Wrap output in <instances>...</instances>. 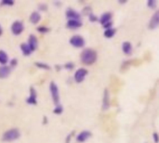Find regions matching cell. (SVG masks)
<instances>
[{"label": "cell", "mask_w": 159, "mask_h": 143, "mask_svg": "<svg viewBox=\"0 0 159 143\" xmlns=\"http://www.w3.org/2000/svg\"><path fill=\"white\" fill-rule=\"evenodd\" d=\"M81 62L86 65H91L97 60V52L92 48H86L80 55Z\"/></svg>", "instance_id": "6da1fadb"}, {"label": "cell", "mask_w": 159, "mask_h": 143, "mask_svg": "<svg viewBox=\"0 0 159 143\" xmlns=\"http://www.w3.org/2000/svg\"><path fill=\"white\" fill-rule=\"evenodd\" d=\"M20 136V130L17 128H11L8 129L7 131H6L2 137V140L4 141H14L16 140H18Z\"/></svg>", "instance_id": "7a4b0ae2"}, {"label": "cell", "mask_w": 159, "mask_h": 143, "mask_svg": "<svg viewBox=\"0 0 159 143\" xmlns=\"http://www.w3.org/2000/svg\"><path fill=\"white\" fill-rule=\"evenodd\" d=\"M49 89H50V93H51V97H52V101L54 104L55 105L60 104V93H59L58 86L54 82H51L49 85Z\"/></svg>", "instance_id": "3957f363"}, {"label": "cell", "mask_w": 159, "mask_h": 143, "mask_svg": "<svg viewBox=\"0 0 159 143\" xmlns=\"http://www.w3.org/2000/svg\"><path fill=\"white\" fill-rule=\"evenodd\" d=\"M70 44L75 47H83L85 46V40L81 35H74L70 39Z\"/></svg>", "instance_id": "277c9868"}, {"label": "cell", "mask_w": 159, "mask_h": 143, "mask_svg": "<svg viewBox=\"0 0 159 143\" xmlns=\"http://www.w3.org/2000/svg\"><path fill=\"white\" fill-rule=\"evenodd\" d=\"M24 29V26H23V23L20 20H16L12 23L11 25V32L13 34L15 35H18V34H20L22 33Z\"/></svg>", "instance_id": "5b68a950"}, {"label": "cell", "mask_w": 159, "mask_h": 143, "mask_svg": "<svg viewBox=\"0 0 159 143\" xmlns=\"http://www.w3.org/2000/svg\"><path fill=\"white\" fill-rule=\"evenodd\" d=\"M88 74V70L85 68H80L75 73V81L76 83H81L85 79L86 75Z\"/></svg>", "instance_id": "8992f818"}, {"label": "cell", "mask_w": 159, "mask_h": 143, "mask_svg": "<svg viewBox=\"0 0 159 143\" xmlns=\"http://www.w3.org/2000/svg\"><path fill=\"white\" fill-rule=\"evenodd\" d=\"M31 49V51H34L36 48H37V46H38V41H37V38L35 35L34 34H31L29 36V40H28V44H27Z\"/></svg>", "instance_id": "52a82bcc"}, {"label": "cell", "mask_w": 159, "mask_h": 143, "mask_svg": "<svg viewBox=\"0 0 159 143\" xmlns=\"http://www.w3.org/2000/svg\"><path fill=\"white\" fill-rule=\"evenodd\" d=\"M110 107V95L108 89H104L103 93V101H102V110L106 111Z\"/></svg>", "instance_id": "ba28073f"}, {"label": "cell", "mask_w": 159, "mask_h": 143, "mask_svg": "<svg viewBox=\"0 0 159 143\" xmlns=\"http://www.w3.org/2000/svg\"><path fill=\"white\" fill-rule=\"evenodd\" d=\"M91 137V133L88 130H84L82 132H80L77 137H76V141L78 142H85L86 141H88L89 138Z\"/></svg>", "instance_id": "9c48e42d"}, {"label": "cell", "mask_w": 159, "mask_h": 143, "mask_svg": "<svg viewBox=\"0 0 159 143\" xmlns=\"http://www.w3.org/2000/svg\"><path fill=\"white\" fill-rule=\"evenodd\" d=\"M159 24V12L157 11L151 18L150 22H149V28L150 29H156L157 28Z\"/></svg>", "instance_id": "30bf717a"}, {"label": "cell", "mask_w": 159, "mask_h": 143, "mask_svg": "<svg viewBox=\"0 0 159 143\" xmlns=\"http://www.w3.org/2000/svg\"><path fill=\"white\" fill-rule=\"evenodd\" d=\"M66 17L69 19V20H80V14L77 12V11H75V9H73V8H69V9H67V11H66Z\"/></svg>", "instance_id": "8fae6325"}, {"label": "cell", "mask_w": 159, "mask_h": 143, "mask_svg": "<svg viewBox=\"0 0 159 143\" xmlns=\"http://www.w3.org/2000/svg\"><path fill=\"white\" fill-rule=\"evenodd\" d=\"M26 101H27L28 104H31V105L36 104V91L33 87L30 88V96L26 100Z\"/></svg>", "instance_id": "7c38bea8"}, {"label": "cell", "mask_w": 159, "mask_h": 143, "mask_svg": "<svg viewBox=\"0 0 159 143\" xmlns=\"http://www.w3.org/2000/svg\"><path fill=\"white\" fill-rule=\"evenodd\" d=\"M66 26L70 29H77L82 26V22L78 20H69Z\"/></svg>", "instance_id": "4fadbf2b"}, {"label": "cell", "mask_w": 159, "mask_h": 143, "mask_svg": "<svg viewBox=\"0 0 159 143\" xmlns=\"http://www.w3.org/2000/svg\"><path fill=\"white\" fill-rule=\"evenodd\" d=\"M111 19H112V13L111 12H105L102 15V17L100 18V22L104 25L106 24L107 22H110L111 21Z\"/></svg>", "instance_id": "5bb4252c"}, {"label": "cell", "mask_w": 159, "mask_h": 143, "mask_svg": "<svg viewBox=\"0 0 159 143\" xmlns=\"http://www.w3.org/2000/svg\"><path fill=\"white\" fill-rule=\"evenodd\" d=\"M122 50L126 55H130L132 52V45L131 43L126 41L122 44Z\"/></svg>", "instance_id": "9a60e30c"}, {"label": "cell", "mask_w": 159, "mask_h": 143, "mask_svg": "<svg viewBox=\"0 0 159 143\" xmlns=\"http://www.w3.org/2000/svg\"><path fill=\"white\" fill-rule=\"evenodd\" d=\"M10 73V68L8 66L3 65L0 67V78H6Z\"/></svg>", "instance_id": "2e32d148"}, {"label": "cell", "mask_w": 159, "mask_h": 143, "mask_svg": "<svg viewBox=\"0 0 159 143\" xmlns=\"http://www.w3.org/2000/svg\"><path fill=\"white\" fill-rule=\"evenodd\" d=\"M40 19H41V16H40V14H39L38 12H36V11L33 12V13L31 14V16H30V21H31L33 24L38 23V21L40 20Z\"/></svg>", "instance_id": "e0dca14e"}, {"label": "cell", "mask_w": 159, "mask_h": 143, "mask_svg": "<svg viewBox=\"0 0 159 143\" xmlns=\"http://www.w3.org/2000/svg\"><path fill=\"white\" fill-rule=\"evenodd\" d=\"M20 49H21L23 55H25V56H29V55L32 53V51H31L29 46H28L27 44H25V43H22V44L20 45Z\"/></svg>", "instance_id": "ac0fdd59"}, {"label": "cell", "mask_w": 159, "mask_h": 143, "mask_svg": "<svg viewBox=\"0 0 159 143\" xmlns=\"http://www.w3.org/2000/svg\"><path fill=\"white\" fill-rule=\"evenodd\" d=\"M7 61H8V57H7V53L5 51L0 50V63L5 65L7 63Z\"/></svg>", "instance_id": "d6986e66"}, {"label": "cell", "mask_w": 159, "mask_h": 143, "mask_svg": "<svg viewBox=\"0 0 159 143\" xmlns=\"http://www.w3.org/2000/svg\"><path fill=\"white\" fill-rule=\"evenodd\" d=\"M116 34V30L113 29V28H110V29H106L104 31V36L107 37V38H111L115 35Z\"/></svg>", "instance_id": "ffe728a7"}, {"label": "cell", "mask_w": 159, "mask_h": 143, "mask_svg": "<svg viewBox=\"0 0 159 143\" xmlns=\"http://www.w3.org/2000/svg\"><path fill=\"white\" fill-rule=\"evenodd\" d=\"M62 112H63V108H62V106L61 104L56 105L55 108H54V110H53V113L56 114H61Z\"/></svg>", "instance_id": "44dd1931"}, {"label": "cell", "mask_w": 159, "mask_h": 143, "mask_svg": "<svg viewBox=\"0 0 159 143\" xmlns=\"http://www.w3.org/2000/svg\"><path fill=\"white\" fill-rule=\"evenodd\" d=\"M35 66H37L38 68L44 69V70H50V67L48 64H45L43 62H35Z\"/></svg>", "instance_id": "7402d4cb"}, {"label": "cell", "mask_w": 159, "mask_h": 143, "mask_svg": "<svg viewBox=\"0 0 159 143\" xmlns=\"http://www.w3.org/2000/svg\"><path fill=\"white\" fill-rule=\"evenodd\" d=\"M157 2L156 0H149L148 3H147L148 7H149L150 8H155V7H157Z\"/></svg>", "instance_id": "603a6c76"}, {"label": "cell", "mask_w": 159, "mask_h": 143, "mask_svg": "<svg viewBox=\"0 0 159 143\" xmlns=\"http://www.w3.org/2000/svg\"><path fill=\"white\" fill-rule=\"evenodd\" d=\"M1 4L2 5H7V6H12L14 4V1H12V0H3L1 2Z\"/></svg>", "instance_id": "cb8c5ba5"}, {"label": "cell", "mask_w": 159, "mask_h": 143, "mask_svg": "<svg viewBox=\"0 0 159 143\" xmlns=\"http://www.w3.org/2000/svg\"><path fill=\"white\" fill-rule=\"evenodd\" d=\"M74 67H75V64H74L73 62H67V63L64 65V68L67 69V70H72Z\"/></svg>", "instance_id": "d4e9b609"}, {"label": "cell", "mask_w": 159, "mask_h": 143, "mask_svg": "<svg viewBox=\"0 0 159 143\" xmlns=\"http://www.w3.org/2000/svg\"><path fill=\"white\" fill-rule=\"evenodd\" d=\"M89 20L90 21H92V22H94V21H97L98 20V18L94 15V14H89Z\"/></svg>", "instance_id": "484cf974"}, {"label": "cell", "mask_w": 159, "mask_h": 143, "mask_svg": "<svg viewBox=\"0 0 159 143\" xmlns=\"http://www.w3.org/2000/svg\"><path fill=\"white\" fill-rule=\"evenodd\" d=\"M38 32H41V33H46V32H48V28L47 27H44V26H41V27H38L37 28Z\"/></svg>", "instance_id": "4316f807"}, {"label": "cell", "mask_w": 159, "mask_h": 143, "mask_svg": "<svg viewBox=\"0 0 159 143\" xmlns=\"http://www.w3.org/2000/svg\"><path fill=\"white\" fill-rule=\"evenodd\" d=\"M16 65H17V60H16V59L11 60H10V66H9V68H13V67H15Z\"/></svg>", "instance_id": "83f0119b"}, {"label": "cell", "mask_w": 159, "mask_h": 143, "mask_svg": "<svg viewBox=\"0 0 159 143\" xmlns=\"http://www.w3.org/2000/svg\"><path fill=\"white\" fill-rule=\"evenodd\" d=\"M75 132L73 131L71 134H69V136L67 137V139H66V143H70V140H71V138H72V136H73V134H74Z\"/></svg>", "instance_id": "f1b7e54d"}, {"label": "cell", "mask_w": 159, "mask_h": 143, "mask_svg": "<svg viewBox=\"0 0 159 143\" xmlns=\"http://www.w3.org/2000/svg\"><path fill=\"white\" fill-rule=\"evenodd\" d=\"M154 140H155V142L156 143H157L158 142V140H157V133H155L154 135Z\"/></svg>", "instance_id": "f546056e"}, {"label": "cell", "mask_w": 159, "mask_h": 143, "mask_svg": "<svg viewBox=\"0 0 159 143\" xmlns=\"http://www.w3.org/2000/svg\"><path fill=\"white\" fill-rule=\"evenodd\" d=\"M2 33H3V29H2V27H1V25H0V35L2 34Z\"/></svg>", "instance_id": "4dcf8cb0"}]
</instances>
